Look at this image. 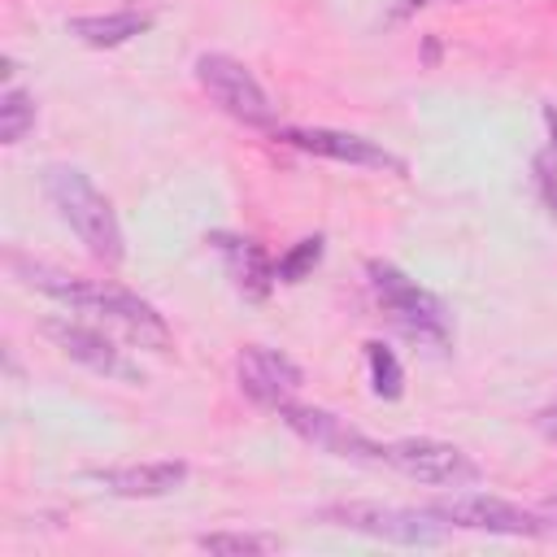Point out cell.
Wrapping results in <instances>:
<instances>
[{"label": "cell", "instance_id": "1", "mask_svg": "<svg viewBox=\"0 0 557 557\" xmlns=\"http://www.w3.org/2000/svg\"><path fill=\"white\" fill-rule=\"evenodd\" d=\"M13 270L22 274V283L48 292L52 300L70 305V309H83V313H96L113 326L126 331V339H135L139 348H152V352H170L174 335L165 326V318L135 292L117 287V283H100V278H74V274H61V270H48V265H26L13 257Z\"/></svg>", "mask_w": 557, "mask_h": 557}, {"label": "cell", "instance_id": "2", "mask_svg": "<svg viewBox=\"0 0 557 557\" xmlns=\"http://www.w3.org/2000/svg\"><path fill=\"white\" fill-rule=\"evenodd\" d=\"M44 196L52 200V209L61 213V222L87 244V252L96 261L117 265L126 257L122 226H117V213H113L109 196L78 165H48L44 170Z\"/></svg>", "mask_w": 557, "mask_h": 557}, {"label": "cell", "instance_id": "3", "mask_svg": "<svg viewBox=\"0 0 557 557\" xmlns=\"http://www.w3.org/2000/svg\"><path fill=\"white\" fill-rule=\"evenodd\" d=\"M370 274V287L379 296V305L387 309V318L413 339V344H426V348H448L453 339V326H448V305L426 292L418 278H409L400 265L392 261H370L366 265Z\"/></svg>", "mask_w": 557, "mask_h": 557}, {"label": "cell", "instance_id": "4", "mask_svg": "<svg viewBox=\"0 0 557 557\" xmlns=\"http://www.w3.org/2000/svg\"><path fill=\"white\" fill-rule=\"evenodd\" d=\"M426 513L461 527V531H487V535H548L553 522L535 509H522L513 500L487 496V492H453L440 500H426Z\"/></svg>", "mask_w": 557, "mask_h": 557}, {"label": "cell", "instance_id": "5", "mask_svg": "<svg viewBox=\"0 0 557 557\" xmlns=\"http://www.w3.org/2000/svg\"><path fill=\"white\" fill-rule=\"evenodd\" d=\"M431 513L422 509H396V505H379V500H348V505H326L318 509V522L344 527V531H361L387 544H405V548H426L444 540L440 522H426Z\"/></svg>", "mask_w": 557, "mask_h": 557}, {"label": "cell", "instance_id": "6", "mask_svg": "<svg viewBox=\"0 0 557 557\" xmlns=\"http://www.w3.org/2000/svg\"><path fill=\"white\" fill-rule=\"evenodd\" d=\"M196 78L209 91V100L231 113L244 126H274V104L265 96V87L252 78V70L226 52H200L196 57Z\"/></svg>", "mask_w": 557, "mask_h": 557}, {"label": "cell", "instance_id": "7", "mask_svg": "<svg viewBox=\"0 0 557 557\" xmlns=\"http://www.w3.org/2000/svg\"><path fill=\"white\" fill-rule=\"evenodd\" d=\"M379 466H392L405 479L426 483V487H466V483L479 479V466L457 444L426 440V435H409V440L383 444L379 448Z\"/></svg>", "mask_w": 557, "mask_h": 557}, {"label": "cell", "instance_id": "8", "mask_svg": "<svg viewBox=\"0 0 557 557\" xmlns=\"http://www.w3.org/2000/svg\"><path fill=\"white\" fill-rule=\"evenodd\" d=\"M235 379H239V392H244L252 405L274 409V413H278L283 405H292V396H296L300 383H305L300 366H296L287 352L265 348V344H248V348L239 352Z\"/></svg>", "mask_w": 557, "mask_h": 557}, {"label": "cell", "instance_id": "9", "mask_svg": "<svg viewBox=\"0 0 557 557\" xmlns=\"http://www.w3.org/2000/svg\"><path fill=\"white\" fill-rule=\"evenodd\" d=\"M283 144L292 148H305L313 157H326V161H344V165H366V170H392V174H405V161L396 152H387L383 144L366 139V135H352V131H331V126H283L278 131Z\"/></svg>", "mask_w": 557, "mask_h": 557}, {"label": "cell", "instance_id": "10", "mask_svg": "<svg viewBox=\"0 0 557 557\" xmlns=\"http://www.w3.org/2000/svg\"><path fill=\"white\" fill-rule=\"evenodd\" d=\"M283 426L296 431L305 444L331 453V457H352V461H379V448L374 440H366L357 426H348L339 413L331 409H318V405H283L278 409Z\"/></svg>", "mask_w": 557, "mask_h": 557}, {"label": "cell", "instance_id": "11", "mask_svg": "<svg viewBox=\"0 0 557 557\" xmlns=\"http://www.w3.org/2000/svg\"><path fill=\"white\" fill-rule=\"evenodd\" d=\"M209 244L218 248V257H222V265H226V274H231V283H235L239 296H248V300L270 296V287L278 278H274V261L265 257V248L257 239L231 235V231H213Z\"/></svg>", "mask_w": 557, "mask_h": 557}, {"label": "cell", "instance_id": "12", "mask_svg": "<svg viewBox=\"0 0 557 557\" xmlns=\"http://www.w3.org/2000/svg\"><path fill=\"white\" fill-rule=\"evenodd\" d=\"M44 331H48V339H52L70 361H78V366H87V370H96V374L135 379V370H131L126 357L109 344V335H100V331H91V326H78V322H57V318H52Z\"/></svg>", "mask_w": 557, "mask_h": 557}, {"label": "cell", "instance_id": "13", "mask_svg": "<svg viewBox=\"0 0 557 557\" xmlns=\"http://www.w3.org/2000/svg\"><path fill=\"white\" fill-rule=\"evenodd\" d=\"M96 483H104V492L126 496V500H152V496H170L187 483V461L113 466V470H96Z\"/></svg>", "mask_w": 557, "mask_h": 557}, {"label": "cell", "instance_id": "14", "mask_svg": "<svg viewBox=\"0 0 557 557\" xmlns=\"http://www.w3.org/2000/svg\"><path fill=\"white\" fill-rule=\"evenodd\" d=\"M65 30L74 39H83L87 48H117V44H131L135 35L152 30V17L139 13V9H113V13H83V17H70Z\"/></svg>", "mask_w": 557, "mask_h": 557}, {"label": "cell", "instance_id": "15", "mask_svg": "<svg viewBox=\"0 0 557 557\" xmlns=\"http://www.w3.org/2000/svg\"><path fill=\"white\" fill-rule=\"evenodd\" d=\"M35 131V100L26 87L9 83L0 96V144H22Z\"/></svg>", "mask_w": 557, "mask_h": 557}, {"label": "cell", "instance_id": "16", "mask_svg": "<svg viewBox=\"0 0 557 557\" xmlns=\"http://www.w3.org/2000/svg\"><path fill=\"white\" fill-rule=\"evenodd\" d=\"M196 548L226 553V557H257V553H274L278 535H261V531H205V535H196Z\"/></svg>", "mask_w": 557, "mask_h": 557}, {"label": "cell", "instance_id": "17", "mask_svg": "<svg viewBox=\"0 0 557 557\" xmlns=\"http://www.w3.org/2000/svg\"><path fill=\"white\" fill-rule=\"evenodd\" d=\"M366 361H370V387H374V396L396 400V396L405 392V370H400L396 352H392L383 339H370V344H366Z\"/></svg>", "mask_w": 557, "mask_h": 557}, {"label": "cell", "instance_id": "18", "mask_svg": "<svg viewBox=\"0 0 557 557\" xmlns=\"http://www.w3.org/2000/svg\"><path fill=\"white\" fill-rule=\"evenodd\" d=\"M318 261H322V235H305V239H296V244L274 261V278H278V283H300Z\"/></svg>", "mask_w": 557, "mask_h": 557}, {"label": "cell", "instance_id": "19", "mask_svg": "<svg viewBox=\"0 0 557 557\" xmlns=\"http://www.w3.org/2000/svg\"><path fill=\"white\" fill-rule=\"evenodd\" d=\"M531 170H535V187H540V196H544V209L557 218V165H553V157H535L531 161Z\"/></svg>", "mask_w": 557, "mask_h": 557}, {"label": "cell", "instance_id": "20", "mask_svg": "<svg viewBox=\"0 0 557 557\" xmlns=\"http://www.w3.org/2000/svg\"><path fill=\"white\" fill-rule=\"evenodd\" d=\"M535 422H540V431H544V435H548V440L557 444V405H553V409H544V413H540Z\"/></svg>", "mask_w": 557, "mask_h": 557}, {"label": "cell", "instance_id": "21", "mask_svg": "<svg viewBox=\"0 0 557 557\" xmlns=\"http://www.w3.org/2000/svg\"><path fill=\"white\" fill-rule=\"evenodd\" d=\"M544 126H548V144L557 152V104H544Z\"/></svg>", "mask_w": 557, "mask_h": 557}]
</instances>
